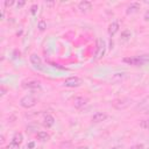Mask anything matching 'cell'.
Segmentation results:
<instances>
[{"label":"cell","instance_id":"44dd1931","mask_svg":"<svg viewBox=\"0 0 149 149\" xmlns=\"http://www.w3.org/2000/svg\"><path fill=\"white\" fill-rule=\"evenodd\" d=\"M37 9H38V6H37V5H33V6L30 7V13H31L33 15H35L36 12H37Z\"/></svg>","mask_w":149,"mask_h":149},{"label":"cell","instance_id":"5bb4252c","mask_svg":"<svg viewBox=\"0 0 149 149\" xmlns=\"http://www.w3.org/2000/svg\"><path fill=\"white\" fill-rule=\"evenodd\" d=\"M36 136H37V139H38L40 141H42V142H45V141H48V140L50 139L49 134H48L47 132H44V130H40V132H37Z\"/></svg>","mask_w":149,"mask_h":149},{"label":"cell","instance_id":"7a4b0ae2","mask_svg":"<svg viewBox=\"0 0 149 149\" xmlns=\"http://www.w3.org/2000/svg\"><path fill=\"white\" fill-rule=\"evenodd\" d=\"M132 105V99L128 97H121V98H116L112 101V106L115 109H125L127 107H129Z\"/></svg>","mask_w":149,"mask_h":149},{"label":"cell","instance_id":"484cf974","mask_svg":"<svg viewBox=\"0 0 149 149\" xmlns=\"http://www.w3.org/2000/svg\"><path fill=\"white\" fill-rule=\"evenodd\" d=\"M144 20H146V21H149V12L146 13V15H144Z\"/></svg>","mask_w":149,"mask_h":149},{"label":"cell","instance_id":"5b68a950","mask_svg":"<svg viewBox=\"0 0 149 149\" xmlns=\"http://www.w3.org/2000/svg\"><path fill=\"white\" fill-rule=\"evenodd\" d=\"M81 83H83L81 78H79V77H77V76H72V77L66 78V79L64 80L63 85H64L65 87H78V86L81 85Z\"/></svg>","mask_w":149,"mask_h":149},{"label":"cell","instance_id":"ba28073f","mask_svg":"<svg viewBox=\"0 0 149 149\" xmlns=\"http://www.w3.org/2000/svg\"><path fill=\"white\" fill-rule=\"evenodd\" d=\"M78 9L81 12V13H87L92 9V3L87 0H83L78 3Z\"/></svg>","mask_w":149,"mask_h":149},{"label":"cell","instance_id":"2e32d148","mask_svg":"<svg viewBox=\"0 0 149 149\" xmlns=\"http://www.w3.org/2000/svg\"><path fill=\"white\" fill-rule=\"evenodd\" d=\"M13 142H15V143H17V144H20L22 141H23V135L21 134V133H16L14 136H13V140H12Z\"/></svg>","mask_w":149,"mask_h":149},{"label":"cell","instance_id":"ffe728a7","mask_svg":"<svg viewBox=\"0 0 149 149\" xmlns=\"http://www.w3.org/2000/svg\"><path fill=\"white\" fill-rule=\"evenodd\" d=\"M140 126L142 127V128H149V120H143V121H141V123H140Z\"/></svg>","mask_w":149,"mask_h":149},{"label":"cell","instance_id":"f546056e","mask_svg":"<svg viewBox=\"0 0 149 149\" xmlns=\"http://www.w3.org/2000/svg\"><path fill=\"white\" fill-rule=\"evenodd\" d=\"M112 149H116V148H112Z\"/></svg>","mask_w":149,"mask_h":149},{"label":"cell","instance_id":"7c38bea8","mask_svg":"<svg viewBox=\"0 0 149 149\" xmlns=\"http://www.w3.org/2000/svg\"><path fill=\"white\" fill-rule=\"evenodd\" d=\"M119 30V23L118 22H112L109 26H108V35L112 37L114 36Z\"/></svg>","mask_w":149,"mask_h":149},{"label":"cell","instance_id":"7402d4cb","mask_svg":"<svg viewBox=\"0 0 149 149\" xmlns=\"http://www.w3.org/2000/svg\"><path fill=\"white\" fill-rule=\"evenodd\" d=\"M143 148H144V146H143L142 143L134 144V146H132V147H130V149H143Z\"/></svg>","mask_w":149,"mask_h":149},{"label":"cell","instance_id":"52a82bcc","mask_svg":"<svg viewBox=\"0 0 149 149\" xmlns=\"http://www.w3.org/2000/svg\"><path fill=\"white\" fill-rule=\"evenodd\" d=\"M22 86L24 88H30V90H40L41 84L37 80H26L22 83Z\"/></svg>","mask_w":149,"mask_h":149},{"label":"cell","instance_id":"f1b7e54d","mask_svg":"<svg viewBox=\"0 0 149 149\" xmlns=\"http://www.w3.org/2000/svg\"><path fill=\"white\" fill-rule=\"evenodd\" d=\"M5 141V137H3V135H1V142H3Z\"/></svg>","mask_w":149,"mask_h":149},{"label":"cell","instance_id":"ac0fdd59","mask_svg":"<svg viewBox=\"0 0 149 149\" xmlns=\"http://www.w3.org/2000/svg\"><path fill=\"white\" fill-rule=\"evenodd\" d=\"M19 148H20V144H17V143H15L13 141L7 146V149H19Z\"/></svg>","mask_w":149,"mask_h":149},{"label":"cell","instance_id":"4316f807","mask_svg":"<svg viewBox=\"0 0 149 149\" xmlns=\"http://www.w3.org/2000/svg\"><path fill=\"white\" fill-rule=\"evenodd\" d=\"M34 146H35V143H34V142H30V143H29V144H28L27 147H28V148H33Z\"/></svg>","mask_w":149,"mask_h":149},{"label":"cell","instance_id":"cb8c5ba5","mask_svg":"<svg viewBox=\"0 0 149 149\" xmlns=\"http://www.w3.org/2000/svg\"><path fill=\"white\" fill-rule=\"evenodd\" d=\"M6 92H7V90H6L3 86H1V87H0V95H1V97H3V95L6 94Z\"/></svg>","mask_w":149,"mask_h":149},{"label":"cell","instance_id":"9c48e42d","mask_svg":"<svg viewBox=\"0 0 149 149\" xmlns=\"http://www.w3.org/2000/svg\"><path fill=\"white\" fill-rule=\"evenodd\" d=\"M72 102H73V106L76 108H81V107H84L88 102V99L85 98V97H76Z\"/></svg>","mask_w":149,"mask_h":149},{"label":"cell","instance_id":"277c9868","mask_svg":"<svg viewBox=\"0 0 149 149\" xmlns=\"http://www.w3.org/2000/svg\"><path fill=\"white\" fill-rule=\"evenodd\" d=\"M36 102H37V100H36V98L33 97V95H24V97L21 98V100H20V105H21L23 108H31V107H34V106L36 105Z\"/></svg>","mask_w":149,"mask_h":149},{"label":"cell","instance_id":"6da1fadb","mask_svg":"<svg viewBox=\"0 0 149 149\" xmlns=\"http://www.w3.org/2000/svg\"><path fill=\"white\" fill-rule=\"evenodd\" d=\"M123 62L129 65H144L149 62V55H141V56H133V57H126L123 58Z\"/></svg>","mask_w":149,"mask_h":149},{"label":"cell","instance_id":"4fadbf2b","mask_svg":"<svg viewBox=\"0 0 149 149\" xmlns=\"http://www.w3.org/2000/svg\"><path fill=\"white\" fill-rule=\"evenodd\" d=\"M44 126L47 127V128H50V127H52L54 126V123H55V118L52 116V115H50V114H47L45 116H44Z\"/></svg>","mask_w":149,"mask_h":149},{"label":"cell","instance_id":"e0dca14e","mask_svg":"<svg viewBox=\"0 0 149 149\" xmlns=\"http://www.w3.org/2000/svg\"><path fill=\"white\" fill-rule=\"evenodd\" d=\"M37 28H38L40 31H44L45 28H47V22L44 20H40L38 23H37Z\"/></svg>","mask_w":149,"mask_h":149},{"label":"cell","instance_id":"d6986e66","mask_svg":"<svg viewBox=\"0 0 149 149\" xmlns=\"http://www.w3.org/2000/svg\"><path fill=\"white\" fill-rule=\"evenodd\" d=\"M121 37H122L123 40H127L128 37H130V33H129L128 30H123V31L121 33Z\"/></svg>","mask_w":149,"mask_h":149},{"label":"cell","instance_id":"8fae6325","mask_svg":"<svg viewBox=\"0 0 149 149\" xmlns=\"http://www.w3.org/2000/svg\"><path fill=\"white\" fill-rule=\"evenodd\" d=\"M107 119V114L106 113H102V112H98V113H95L93 116H92V121L93 122H102V121H105Z\"/></svg>","mask_w":149,"mask_h":149},{"label":"cell","instance_id":"83f0119b","mask_svg":"<svg viewBox=\"0 0 149 149\" xmlns=\"http://www.w3.org/2000/svg\"><path fill=\"white\" fill-rule=\"evenodd\" d=\"M77 149H88V148L87 147H78Z\"/></svg>","mask_w":149,"mask_h":149},{"label":"cell","instance_id":"d4e9b609","mask_svg":"<svg viewBox=\"0 0 149 149\" xmlns=\"http://www.w3.org/2000/svg\"><path fill=\"white\" fill-rule=\"evenodd\" d=\"M24 3H26V1H23V0L22 1H17L16 2V6H17V8H21V7L24 6Z\"/></svg>","mask_w":149,"mask_h":149},{"label":"cell","instance_id":"9a60e30c","mask_svg":"<svg viewBox=\"0 0 149 149\" xmlns=\"http://www.w3.org/2000/svg\"><path fill=\"white\" fill-rule=\"evenodd\" d=\"M126 77V73L125 72H119V73H115V74H113V77H112V80L113 81H120V80H122L123 78Z\"/></svg>","mask_w":149,"mask_h":149},{"label":"cell","instance_id":"603a6c76","mask_svg":"<svg viewBox=\"0 0 149 149\" xmlns=\"http://www.w3.org/2000/svg\"><path fill=\"white\" fill-rule=\"evenodd\" d=\"M3 5H5L6 7H10V6L14 5V0H6V1L3 2Z\"/></svg>","mask_w":149,"mask_h":149},{"label":"cell","instance_id":"30bf717a","mask_svg":"<svg viewBox=\"0 0 149 149\" xmlns=\"http://www.w3.org/2000/svg\"><path fill=\"white\" fill-rule=\"evenodd\" d=\"M140 9V3L139 2H132L130 5H128L127 9H126V14L129 15V14H134V13H137Z\"/></svg>","mask_w":149,"mask_h":149},{"label":"cell","instance_id":"8992f818","mask_svg":"<svg viewBox=\"0 0 149 149\" xmlns=\"http://www.w3.org/2000/svg\"><path fill=\"white\" fill-rule=\"evenodd\" d=\"M30 63L33 64V66L35 68V69H37V70H43L44 69V66H43V63H42V59H41V57L37 55V54H31L30 55Z\"/></svg>","mask_w":149,"mask_h":149},{"label":"cell","instance_id":"3957f363","mask_svg":"<svg viewBox=\"0 0 149 149\" xmlns=\"http://www.w3.org/2000/svg\"><path fill=\"white\" fill-rule=\"evenodd\" d=\"M106 54V43L102 38H98L97 40V49H95V54H94V61H98L100 58H102Z\"/></svg>","mask_w":149,"mask_h":149}]
</instances>
